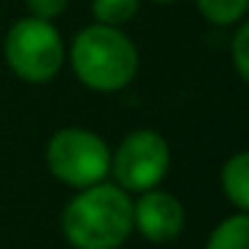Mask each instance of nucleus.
<instances>
[{
    "mask_svg": "<svg viewBox=\"0 0 249 249\" xmlns=\"http://www.w3.org/2000/svg\"><path fill=\"white\" fill-rule=\"evenodd\" d=\"M59 225L75 249H118L134 233L131 196L115 182L81 188L62 209Z\"/></svg>",
    "mask_w": 249,
    "mask_h": 249,
    "instance_id": "obj_1",
    "label": "nucleus"
},
{
    "mask_svg": "<svg viewBox=\"0 0 249 249\" xmlns=\"http://www.w3.org/2000/svg\"><path fill=\"white\" fill-rule=\"evenodd\" d=\"M142 0H91V17L97 24L124 27L140 14Z\"/></svg>",
    "mask_w": 249,
    "mask_h": 249,
    "instance_id": "obj_10",
    "label": "nucleus"
},
{
    "mask_svg": "<svg viewBox=\"0 0 249 249\" xmlns=\"http://www.w3.org/2000/svg\"><path fill=\"white\" fill-rule=\"evenodd\" d=\"M231 59H233L238 78L249 81V24L247 22L236 24V33L231 38Z\"/></svg>",
    "mask_w": 249,
    "mask_h": 249,
    "instance_id": "obj_11",
    "label": "nucleus"
},
{
    "mask_svg": "<svg viewBox=\"0 0 249 249\" xmlns=\"http://www.w3.org/2000/svg\"><path fill=\"white\" fill-rule=\"evenodd\" d=\"M204 249H249V217L247 212L225 217L209 233Z\"/></svg>",
    "mask_w": 249,
    "mask_h": 249,
    "instance_id": "obj_8",
    "label": "nucleus"
},
{
    "mask_svg": "<svg viewBox=\"0 0 249 249\" xmlns=\"http://www.w3.org/2000/svg\"><path fill=\"white\" fill-rule=\"evenodd\" d=\"M67 3H70V0H24L30 17L46 19V22H54L56 17H62Z\"/></svg>",
    "mask_w": 249,
    "mask_h": 249,
    "instance_id": "obj_12",
    "label": "nucleus"
},
{
    "mask_svg": "<svg viewBox=\"0 0 249 249\" xmlns=\"http://www.w3.org/2000/svg\"><path fill=\"white\" fill-rule=\"evenodd\" d=\"M70 65L86 89L115 94L126 89L140 70V51L124 27L89 24L72 38Z\"/></svg>",
    "mask_w": 249,
    "mask_h": 249,
    "instance_id": "obj_2",
    "label": "nucleus"
},
{
    "mask_svg": "<svg viewBox=\"0 0 249 249\" xmlns=\"http://www.w3.org/2000/svg\"><path fill=\"white\" fill-rule=\"evenodd\" d=\"M134 231L142 233L150 244H172L185 231V206L174 193L150 188L131 201Z\"/></svg>",
    "mask_w": 249,
    "mask_h": 249,
    "instance_id": "obj_6",
    "label": "nucleus"
},
{
    "mask_svg": "<svg viewBox=\"0 0 249 249\" xmlns=\"http://www.w3.org/2000/svg\"><path fill=\"white\" fill-rule=\"evenodd\" d=\"M201 17L217 27H233L244 22L249 8V0H196Z\"/></svg>",
    "mask_w": 249,
    "mask_h": 249,
    "instance_id": "obj_9",
    "label": "nucleus"
},
{
    "mask_svg": "<svg viewBox=\"0 0 249 249\" xmlns=\"http://www.w3.org/2000/svg\"><path fill=\"white\" fill-rule=\"evenodd\" d=\"M46 166L59 182L81 190L105 182L110 174V147L97 131L65 126L46 142Z\"/></svg>",
    "mask_w": 249,
    "mask_h": 249,
    "instance_id": "obj_4",
    "label": "nucleus"
},
{
    "mask_svg": "<svg viewBox=\"0 0 249 249\" xmlns=\"http://www.w3.org/2000/svg\"><path fill=\"white\" fill-rule=\"evenodd\" d=\"M153 3H158V6H172V3H179V0H153Z\"/></svg>",
    "mask_w": 249,
    "mask_h": 249,
    "instance_id": "obj_13",
    "label": "nucleus"
},
{
    "mask_svg": "<svg viewBox=\"0 0 249 249\" xmlns=\"http://www.w3.org/2000/svg\"><path fill=\"white\" fill-rule=\"evenodd\" d=\"M169 142L156 129H134L115 150H110V174L126 193H145L158 188L169 174Z\"/></svg>",
    "mask_w": 249,
    "mask_h": 249,
    "instance_id": "obj_5",
    "label": "nucleus"
},
{
    "mask_svg": "<svg viewBox=\"0 0 249 249\" xmlns=\"http://www.w3.org/2000/svg\"><path fill=\"white\" fill-rule=\"evenodd\" d=\"M222 196L236 206V212L249 209V153L238 150L220 169Z\"/></svg>",
    "mask_w": 249,
    "mask_h": 249,
    "instance_id": "obj_7",
    "label": "nucleus"
},
{
    "mask_svg": "<svg viewBox=\"0 0 249 249\" xmlns=\"http://www.w3.org/2000/svg\"><path fill=\"white\" fill-rule=\"evenodd\" d=\"M65 40L54 22L22 17L8 27L3 56L8 70L27 83H49L65 65Z\"/></svg>",
    "mask_w": 249,
    "mask_h": 249,
    "instance_id": "obj_3",
    "label": "nucleus"
}]
</instances>
